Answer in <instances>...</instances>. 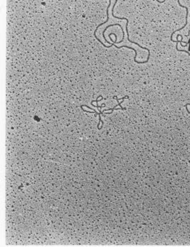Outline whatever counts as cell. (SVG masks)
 Segmentation results:
<instances>
[{
    "instance_id": "obj_1",
    "label": "cell",
    "mask_w": 190,
    "mask_h": 247,
    "mask_svg": "<svg viewBox=\"0 0 190 247\" xmlns=\"http://www.w3.org/2000/svg\"><path fill=\"white\" fill-rule=\"evenodd\" d=\"M114 98H115V99H116V100H117V102H118V106H120V108H121V109H122V110H126V108H121V103H119V99H118V98H117V97H116V96H115V97H114Z\"/></svg>"
}]
</instances>
